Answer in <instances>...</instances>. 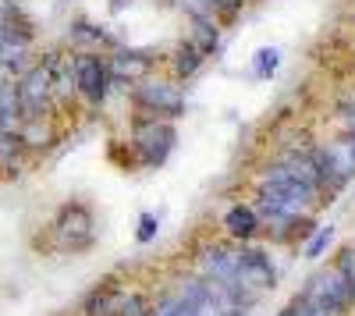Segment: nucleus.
<instances>
[{
  "label": "nucleus",
  "instance_id": "nucleus-1",
  "mask_svg": "<svg viewBox=\"0 0 355 316\" xmlns=\"http://www.w3.org/2000/svg\"><path fill=\"white\" fill-rule=\"evenodd\" d=\"M313 160L320 170V192L323 203H331V195H338L352 178H355V135H338L323 146H313Z\"/></svg>",
  "mask_w": 355,
  "mask_h": 316
},
{
  "label": "nucleus",
  "instance_id": "nucleus-2",
  "mask_svg": "<svg viewBox=\"0 0 355 316\" xmlns=\"http://www.w3.org/2000/svg\"><path fill=\"white\" fill-rule=\"evenodd\" d=\"M178 142V128L171 118H157V114H142L132 125V150L142 167H160Z\"/></svg>",
  "mask_w": 355,
  "mask_h": 316
},
{
  "label": "nucleus",
  "instance_id": "nucleus-3",
  "mask_svg": "<svg viewBox=\"0 0 355 316\" xmlns=\"http://www.w3.org/2000/svg\"><path fill=\"white\" fill-rule=\"evenodd\" d=\"M299 295H306L309 302L323 306L331 316H345V313L355 306V284H348L338 267H327V270H316V274L306 281V288H302Z\"/></svg>",
  "mask_w": 355,
  "mask_h": 316
},
{
  "label": "nucleus",
  "instance_id": "nucleus-4",
  "mask_svg": "<svg viewBox=\"0 0 355 316\" xmlns=\"http://www.w3.org/2000/svg\"><path fill=\"white\" fill-rule=\"evenodd\" d=\"M135 107L142 114H157V118H182L185 114V93L182 85L164 82V78H142L135 82V93H132Z\"/></svg>",
  "mask_w": 355,
  "mask_h": 316
},
{
  "label": "nucleus",
  "instance_id": "nucleus-5",
  "mask_svg": "<svg viewBox=\"0 0 355 316\" xmlns=\"http://www.w3.org/2000/svg\"><path fill=\"white\" fill-rule=\"evenodd\" d=\"M227 288L239 295L245 306H252L263 292L274 288V267H270V260H266L263 252H256V249H242L239 270H234V281L227 284Z\"/></svg>",
  "mask_w": 355,
  "mask_h": 316
},
{
  "label": "nucleus",
  "instance_id": "nucleus-6",
  "mask_svg": "<svg viewBox=\"0 0 355 316\" xmlns=\"http://www.w3.org/2000/svg\"><path fill=\"white\" fill-rule=\"evenodd\" d=\"M53 238L61 249L68 252H82L93 245L96 238V220H93V210H89L85 203H68L61 207V213H57L53 220Z\"/></svg>",
  "mask_w": 355,
  "mask_h": 316
},
{
  "label": "nucleus",
  "instance_id": "nucleus-7",
  "mask_svg": "<svg viewBox=\"0 0 355 316\" xmlns=\"http://www.w3.org/2000/svg\"><path fill=\"white\" fill-rule=\"evenodd\" d=\"M75 89L85 96V100H93V103H103L107 93H110V68L103 57L96 53H78L75 57Z\"/></svg>",
  "mask_w": 355,
  "mask_h": 316
},
{
  "label": "nucleus",
  "instance_id": "nucleus-8",
  "mask_svg": "<svg viewBox=\"0 0 355 316\" xmlns=\"http://www.w3.org/2000/svg\"><path fill=\"white\" fill-rule=\"evenodd\" d=\"M239 260H242V245H206L199 252V274L206 281H217V284H231L234 281V270H239Z\"/></svg>",
  "mask_w": 355,
  "mask_h": 316
},
{
  "label": "nucleus",
  "instance_id": "nucleus-9",
  "mask_svg": "<svg viewBox=\"0 0 355 316\" xmlns=\"http://www.w3.org/2000/svg\"><path fill=\"white\" fill-rule=\"evenodd\" d=\"M107 68H110V82H142V78H150L153 71V57L150 53H142V50H114L107 57Z\"/></svg>",
  "mask_w": 355,
  "mask_h": 316
},
{
  "label": "nucleus",
  "instance_id": "nucleus-10",
  "mask_svg": "<svg viewBox=\"0 0 355 316\" xmlns=\"http://www.w3.org/2000/svg\"><path fill=\"white\" fill-rule=\"evenodd\" d=\"M259 185H270V188H281V192H288L291 199H302V203H309V207H316V203H323L320 199V192L316 188H309V185H302L299 178L291 175V170L281 164V160H274V164H266L263 170H259Z\"/></svg>",
  "mask_w": 355,
  "mask_h": 316
},
{
  "label": "nucleus",
  "instance_id": "nucleus-11",
  "mask_svg": "<svg viewBox=\"0 0 355 316\" xmlns=\"http://www.w3.org/2000/svg\"><path fill=\"white\" fill-rule=\"evenodd\" d=\"M50 85H53V71H50V68H36L33 75L25 78L21 89H18L21 107L28 110V121L43 118V107H46V100H50Z\"/></svg>",
  "mask_w": 355,
  "mask_h": 316
},
{
  "label": "nucleus",
  "instance_id": "nucleus-12",
  "mask_svg": "<svg viewBox=\"0 0 355 316\" xmlns=\"http://www.w3.org/2000/svg\"><path fill=\"white\" fill-rule=\"evenodd\" d=\"M224 231L234 238V242H249L259 235V213L249 207V203H234L227 213H224Z\"/></svg>",
  "mask_w": 355,
  "mask_h": 316
},
{
  "label": "nucleus",
  "instance_id": "nucleus-13",
  "mask_svg": "<svg viewBox=\"0 0 355 316\" xmlns=\"http://www.w3.org/2000/svg\"><path fill=\"white\" fill-rule=\"evenodd\" d=\"M121 288H117L114 281H103L100 288H93L82 302V313L85 316H117V306H121Z\"/></svg>",
  "mask_w": 355,
  "mask_h": 316
},
{
  "label": "nucleus",
  "instance_id": "nucleus-14",
  "mask_svg": "<svg viewBox=\"0 0 355 316\" xmlns=\"http://www.w3.org/2000/svg\"><path fill=\"white\" fill-rule=\"evenodd\" d=\"M202 61H206V53L185 40L182 46L174 50V61H171V68H174V75H178V78H192V75L202 68Z\"/></svg>",
  "mask_w": 355,
  "mask_h": 316
},
{
  "label": "nucleus",
  "instance_id": "nucleus-15",
  "mask_svg": "<svg viewBox=\"0 0 355 316\" xmlns=\"http://www.w3.org/2000/svg\"><path fill=\"white\" fill-rule=\"evenodd\" d=\"M196 25H192V46H199L206 57H210L217 46H220V25L214 21V18H192Z\"/></svg>",
  "mask_w": 355,
  "mask_h": 316
},
{
  "label": "nucleus",
  "instance_id": "nucleus-16",
  "mask_svg": "<svg viewBox=\"0 0 355 316\" xmlns=\"http://www.w3.org/2000/svg\"><path fill=\"white\" fill-rule=\"evenodd\" d=\"M277 64H281V50H277V46H263V50H256V61H252L256 78H270V75L277 71Z\"/></svg>",
  "mask_w": 355,
  "mask_h": 316
},
{
  "label": "nucleus",
  "instance_id": "nucleus-17",
  "mask_svg": "<svg viewBox=\"0 0 355 316\" xmlns=\"http://www.w3.org/2000/svg\"><path fill=\"white\" fill-rule=\"evenodd\" d=\"M117 316H153V309H150L142 292H125L121 306H117Z\"/></svg>",
  "mask_w": 355,
  "mask_h": 316
},
{
  "label": "nucleus",
  "instance_id": "nucleus-18",
  "mask_svg": "<svg viewBox=\"0 0 355 316\" xmlns=\"http://www.w3.org/2000/svg\"><path fill=\"white\" fill-rule=\"evenodd\" d=\"M277 316H331V313L323 309V306H316V302H309L306 295H295Z\"/></svg>",
  "mask_w": 355,
  "mask_h": 316
},
{
  "label": "nucleus",
  "instance_id": "nucleus-19",
  "mask_svg": "<svg viewBox=\"0 0 355 316\" xmlns=\"http://www.w3.org/2000/svg\"><path fill=\"white\" fill-rule=\"evenodd\" d=\"M334 242V227H316V231L309 235V245H306V260H320L323 252H327V245Z\"/></svg>",
  "mask_w": 355,
  "mask_h": 316
},
{
  "label": "nucleus",
  "instance_id": "nucleus-20",
  "mask_svg": "<svg viewBox=\"0 0 355 316\" xmlns=\"http://www.w3.org/2000/svg\"><path fill=\"white\" fill-rule=\"evenodd\" d=\"M157 231H160V217L157 213H139V231H135V238H139V245H150L153 238H157Z\"/></svg>",
  "mask_w": 355,
  "mask_h": 316
},
{
  "label": "nucleus",
  "instance_id": "nucleus-21",
  "mask_svg": "<svg viewBox=\"0 0 355 316\" xmlns=\"http://www.w3.org/2000/svg\"><path fill=\"white\" fill-rule=\"evenodd\" d=\"M75 40H89V43H103V46H114V40L103 33V28L89 25V21H78V25H75Z\"/></svg>",
  "mask_w": 355,
  "mask_h": 316
},
{
  "label": "nucleus",
  "instance_id": "nucleus-22",
  "mask_svg": "<svg viewBox=\"0 0 355 316\" xmlns=\"http://www.w3.org/2000/svg\"><path fill=\"white\" fill-rule=\"evenodd\" d=\"M125 8H132V0H110V11H114V15L125 11Z\"/></svg>",
  "mask_w": 355,
  "mask_h": 316
}]
</instances>
